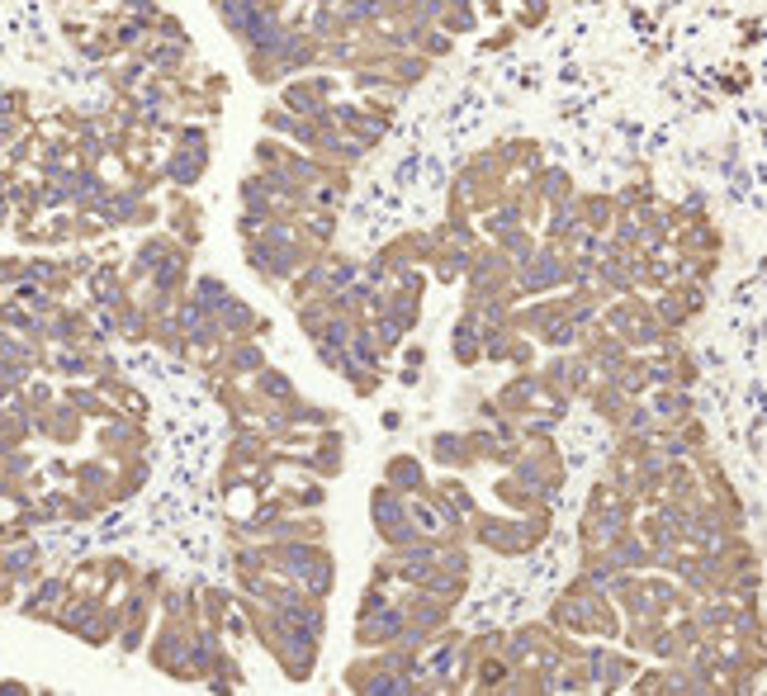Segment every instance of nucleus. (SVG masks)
Masks as SVG:
<instances>
[{
	"label": "nucleus",
	"mask_w": 767,
	"mask_h": 696,
	"mask_svg": "<svg viewBox=\"0 0 767 696\" xmlns=\"http://www.w3.org/2000/svg\"><path fill=\"white\" fill-rule=\"evenodd\" d=\"M427 270H436V280L455 285L460 275H469V251H460V247H441V251H436V256L427 261Z\"/></svg>",
	"instance_id": "obj_24"
},
{
	"label": "nucleus",
	"mask_w": 767,
	"mask_h": 696,
	"mask_svg": "<svg viewBox=\"0 0 767 696\" xmlns=\"http://www.w3.org/2000/svg\"><path fill=\"white\" fill-rule=\"evenodd\" d=\"M157 171L171 190H195L204 171H209V152H195V147H171L157 157Z\"/></svg>",
	"instance_id": "obj_13"
},
{
	"label": "nucleus",
	"mask_w": 767,
	"mask_h": 696,
	"mask_svg": "<svg viewBox=\"0 0 767 696\" xmlns=\"http://www.w3.org/2000/svg\"><path fill=\"white\" fill-rule=\"evenodd\" d=\"M119 10H124V15H133V19H157L161 15L157 0H119Z\"/></svg>",
	"instance_id": "obj_36"
},
{
	"label": "nucleus",
	"mask_w": 767,
	"mask_h": 696,
	"mask_svg": "<svg viewBox=\"0 0 767 696\" xmlns=\"http://www.w3.org/2000/svg\"><path fill=\"white\" fill-rule=\"evenodd\" d=\"M0 578H10L19 588H34L43 578V545L34 536L15 540V545H0Z\"/></svg>",
	"instance_id": "obj_11"
},
{
	"label": "nucleus",
	"mask_w": 767,
	"mask_h": 696,
	"mask_svg": "<svg viewBox=\"0 0 767 696\" xmlns=\"http://www.w3.org/2000/svg\"><path fill=\"white\" fill-rule=\"evenodd\" d=\"M431 460L441 469H464V464H474V455H469V441L460 431H436L431 436Z\"/></svg>",
	"instance_id": "obj_20"
},
{
	"label": "nucleus",
	"mask_w": 767,
	"mask_h": 696,
	"mask_svg": "<svg viewBox=\"0 0 767 696\" xmlns=\"http://www.w3.org/2000/svg\"><path fill=\"white\" fill-rule=\"evenodd\" d=\"M0 696H29V687L15 678H0Z\"/></svg>",
	"instance_id": "obj_39"
},
{
	"label": "nucleus",
	"mask_w": 767,
	"mask_h": 696,
	"mask_svg": "<svg viewBox=\"0 0 767 696\" xmlns=\"http://www.w3.org/2000/svg\"><path fill=\"white\" fill-rule=\"evenodd\" d=\"M261 124H266V133H275V138H289L294 124H299V114H289L285 105H266L261 109Z\"/></svg>",
	"instance_id": "obj_32"
},
{
	"label": "nucleus",
	"mask_w": 767,
	"mask_h": 696,
	"mask_svg": "<svg viewBox=\"0 0 767 696\" xmlns=\"http://www.w3.org/2000/svg\"><path fill=\"white\" fill-rule=\"evenodd\" d=\"M337 90H341V81L332 72H304V76H289L285 86H280V105L304 119V114H318V109L337 105Z\"/></svg>",
	"instance_id": "obj_4"
},
{
	"label": "nucleus",
	"mask_w": 767,
	"mask_h": 696,
	"mask_svg": "<svg viewBox=\"0 0 767 696\" xmlns=\"http://www.w3.org/2000/svg\"><path fill=\"white\" fill-rule=\"evenodd\" d=\"M237 607V592L228 588H204L199 592V616H204V625H218L223 630V616Z\"/></svg>",
	"instance_id": "obj_25"
},
{
	"label": "nucleus",
	"mask_w": 767,
	"mask_h": 696,
	"mask_svg": "<svg viewBox=\"0 0 767 696\" xmlns=\"http://www.w3.org/2000/svg\"><path fill=\"white\" fill-rule=\"evenodd\" d=\"M261 540H327V521L322 512H280L261 531Z\"/></svg>",
	"instance_id": "obj_16"
},
{
	"label": "nucleus",
	"mask_w": 767,
	"mask_h": 696,
	"mask_svg": "<svg viewBox=\"0 0 767 696\" xmlns=\"http://www.w3.org/2000/svg\"><path fill=\"white\" fill-rule=\"evenodd\" d=\"M337 375L346 379V384H351V393H356V398H375V393L384 389V370H375V365H360L356 356L341 360Z\"/></svg>",
	"instance_id": "obj_21"
},
{
	"label": "nucleus",
	"mask_w": 767,
	"mask_h": 696,
	"mask_svg": "<svg viewBox=\"0 0 767 696\" xmlns=\"http://www.w3.org/2000/svg\"><path fill=\"white\" fill-rule=\"evenodd\" d=\"M62 398H67L72 408H81V417H86V422H105V417H114V412H119L105 393L95 389V379H86V384H81V379H76V384H67V389H62Z\"/></svg>",
	"instance_id": "obj_19"
},
{
	"label": "nucleus",
	"mask_w": 767,
	"mask_h": 696,
	"mask_svg": "<svg viewBox=\"0 0 767 696\" xmlns=\"http://www.w3.org/2000/svg\"><path fill=\"white\" fill-rule=\"evenodd\" d=\"M190 294H195V299H204L209 308H218L232 289H228V280H223V275H214V270H199L195 280H190Z\"/></svg>",
	"instance_id": "obj_29"
},
{
	"label": "nucleus",
	"mask_w": 767,
	"mask_h": 696,
	"mask_svg": "<svg viewBox=\"0 0 767 696\" xmlns=\"http://www.w3.org/2000/svg\"><path fill=\"white\" fill-rule=\"evenodd\" d=\"M275 493L285 498L289 512H322L327 507V479H318V474H304L299 483H275Z\"/></svg>",
	"instance_id": "obj_18"
},
{
	"label": "nucleus",
	"mask_w": 767,
	"mask_h": 696,
	"mask_svg": "<svg viewBox=\"0 0 767 696\" xmlns=\"http://www.w3.org/2000/svg\"><path fill=\"white\" fill-rule=\"evenodd\" d=\"M370 526H375V536L384 540V550H408V545H417V540L427 536L417 521H412V502L398 493V488H389V483L379 479L375 493H370Z\"/></svg>",
	"instance_id": "obj_2"
},
{
	"label": "nucleus",
	"mask_w": 767,
	"mask_h": 696,
	"mask_svg": "<svg viewBox=\"0 0 767 696\" xmlns=\"http://www.w3.org/2000/svg\"><path fill=\"white\" fill-rule=\"evenodd\" d=\"M403 607L389 602V607L370 611V616H356V649H384V644L403 640Z\"/></svg>",
	"instance_id": "obj_12"
},
{
	"label": "nucleus",
	"mask_w": 767,
	"mask_h": 696,
	"mask_svg": "<svg viewBox=\"0 0 767 696\" xmlns=\"http://www.w3.org/2000/svg\"><path fill=\"white\" fill-rule=\"evenodd\" d=\"M166 232L176 242H185L190 251L204 242V209L190 199V190H171L166 185Z\"/></svg>",
	"instance_id": "obj_8"
},
{
	"label": "nucleus",
	"mask_w": 767,
	"mask_h": 696,
	"mask_svg": "<svg viewBox=\"0 0 767 696\" xmlns=\"http://www.w3.org/2000/svg\"><path fill=\"white\" fill-rule=\"evenodd\" d=\"M67 597H72V573H43L34 588H29V597L19 602V616H24V621L53 625L57 607H62Z\"/></svg>",
	"instance_id": "obj_7"
},
{
	"label": "nucleus",
	"mask_w": 767,
	"mask_h": 696,
	"mask_svg": "<svg viewBox=\"0 0 767 696\" xmlns=\"http://www.w3.org/2000/svg\"><path fill=\"white\" fill-rule=\"evenodd\" d=\"M384 72H389L403 90H412L417 81H422V76L431 72V57H422V53H412V48H403V53H393L389 62H384Z\"/></svg>",
	"instance_id": "obj_22"
},
{
	"label": "nucleus",
	"mask_w": 767,
	"mask_h": 696,
	"mask_svg": "<svg viewBox=\"0 0 767 696\" xmlns=\"http://www.w3.org/2000/svg\"><path fill=\"white\" fill-rule=\"evenodd\" d=\"M436 29H446L450 38L469 34V29H474V5H469V0H446V10H441V24H436Z\"/></svg>",
	"instance_id": "obj_30"
},
{
	"label": "nucleus",
	"mask_w": 767,
	"mask_h": 696,
	"mask_svg": "<svg viewBox=\"0 0 767 696\" xmlns=\"http://www.w3.org/2000/svg\"><path fill=\"white\" fill-rule=\"evenodd\" d=\"M379 479L389 483V488H398L403 498H422L431 488V479H427V464L417 460V455H389L384 460V474Z\"/></svg>",
	"instance_id": "obj_15"
},
{
	"label": "nucleus",
	"mask_w": 767,
	"mask_h": 696,
	"mask_svg": "<svg viewBox=\"0 0 767 696\" xmlns=\"http://www.w3.org/2000/svg\"><path fill=\"white\" fill-rule=\"evenodd\" d=\"M62 398V393L48 384V379H38V375H29V384H24V403H29V412H48Z\"/></svg>",
	"instance_id": "obj_31"
},
{
	"label": "nucleus",
	"mask_w": 767,
	"mask_h": 696,
	"mask_svg": "<svg viewBox=\"0 0 767 696\" xmlns=\"http://www.w3.org/2000/svg\"><path fill=\"white\" fill-rule=\"evenodd\" d=\"M152 38H161V43H185V48H190V34H185V24H180L176 15H166V10H161L157 24H152Z\"/></svg>",
	"instance_id": "obj_33"
},
{
	"label": "nucleus",
	"mask_w": 767,
	"mask_h": 696,
	"mask_svg": "<svg viewBox=\"0 0 767 696\" xmlns=\"http://www.w3.org/2000/svg\"><path fill=\"white\" fill-rule=\"evenodd\" d=\"M332 114H337L341 133H346L351 143H360L365 152H375V147L384 143V133L393 128V124H384V119H375V114L360 105V100H337V105H332Z\"/></svg>",
	"instance_id": "obj_9"
},
{
	"label": "nucleus",
	"mask_w": 767,
	"mask_h": 696,
	"mask_svg": "<svg viewBox=\"0 0 767 696\" xmlns=\"http://www.w3.org/2000/svg\"><path fill=\"white\" fill-rule=\"evenodd\" d=\"M29 280V256H0V285L15 289Z\"/></svg>",
	"instance_id": "obj_34"
},
{
	"label": "nucleus",
	"mask_w": 767,
	"mask_h": 696,
	"mask_svg": "<svg viewBox=\"0 0 767 696\" xmlns=\"http://www.w3.org/2000/svg\"><path fill=\"white\" fill-rule=\"evenodd\" d=\"M403 365L408 370H422L427 365V346H403Z\"/></svg>",
	"instance_id": "obj_38"
},
{
	"label": "nucleus",
	"mask_w": 767,
	"mask_h": 696,
	"mask_svg": "<svg viewBox=\"0 0 767 696\" xmlns=\"http://www.w3.org/2000/svg\"><path fill=\"white\" fill-rule=\"evenodd\" d=\"M251 389H256V398L266 403V408H289L294 398H299V384L285 375V370H275V365H261L256 375H251Z\"/></svg>",
	"instance_id": "obj_17"
},
{
	"label": "nucleus",
	"mask_w": 767,
	"mask_h": 696,
	"mask_svg": "<svg viewBox=\"0 0 767 696\" xmlns=\"http://www.w3.org/2000/svg\"><path fill=\"white\" fill-rule=\"evenodd\" d=\"M393 602L403 607V621H408L412 630H422L427 640H436V635L446 630V625H450V611H455L450 602H441L436 592H427V588H408V583H403V592H398Z\"/></svg>",
	"instance_id": "obj_5"
},
{
	"label": "nucleus",
	"mask_w": 767,
	"mask_h": 696,
	"mask_svg": "<svg viewBox=\"0 0 767 696\" xmlns=\"http://www.w3.org/2000/svg\"><path fill=\"white\" fill-rule=\"evenodd\" d=\"M34 431L43 441H53V446H76V441L86 436V417H81V408H72L67 398H57L48 412H34Z\"/></svg>",
	"instance_id": "obj_10"
},
{
	"label": "nucleus",
	"mask_w": 767,
	"mask_h": 696,
	"mask_svg": "<svg viewBox=\"0 0 767 696\" xmlns=\"http://www.w3.org/2000/svg\"><path fill=\"white\" fill-rule=\"evenodd\" d=\"M341 19L351 34H370V29H379V0H346Z\"/></svg>",
	"instance_id": "obj_26"
},
{
	"label": "nucleus",
	"mask_w": 767,
	"mask_h": 696,
	"mask_svg": "<svg viewBox=\"0 0 767 696\" xmlns=\"http://www.w3.org/2000/svg\"><path fill=\"white\" fill-rule=\"evenodd\" d=\"M483 351H479V337H464V332H455V360L460 365H474Z\"/></svg>",
	"instance_id": "obj_35"
},
{
	"label": "nucleus",
	"mask_w": 767,
	"mask_h": 696,
	"mask_svg": "<svg viewBox=\"0 0 767 696\" xmlns=\"http://www.w3.org/2000/svg\"><path fill=\"white\" fill-rule=\"evenodd\" d=\"M299 469L304 474H318V479H341L346 474V431L341 427H322L313 436V446L299 450Z\"/></svg>",
	"instance_id": "obj_6"
},
{
	"label": "nucleus",
	"mask_w": 767,
	"mask_h": 696,
	"mask_svg": "<svg viewBox=\"0 0 767 696\" xmlns=\"http://www.w3.org/2000/svg\"><path fill=\"white\" fill-rule=\"evenodd\" d=\"M43 474H48V479H62V483H72L76 464H67V460H48V464H43Z\"/></svg>",
	"instance_id": "obj_37"
},
{
	"label": "nucleus",
	"mask_w": 767,
	"mask_h": 696,
	"mask_svg": "<svg viewBox=\"0 0 767 696\" xmlns=\"http://www.w3.org/2000/svg\"><path fill=\"white\" fill-rule=\"evenodd\" d=\"M214 318L228 337H270V318H261V313H256L247 299H237V294H228V299L214 308Z\"/></svg>",
	"instance_id": "obj_14"
},
{
	"label": "nucleus",
	"mask_w": 767,
	"mask_h": 696,
	"mask_svg": "<svg viewBox=\"0 0 767 696\" xmlns=\"http://www.w3.org/2000/svg\"><path fill=\"white\" fill-rule=\"evenodd\" d=\"M289 138H275V133H266V138H256V147H251V166L256 171H270V166H285L289 157Z\"/></svg>",
	"instance_id": "obj_28"
},
{
	"label": "nucleus",
	"mask_w": 767,
	"mask_h": 696,
	"mask_svg": "<svg viewBox=\"0 0 767 696\" xmlns=\"http://www.w3.org/2000/svg\"><path fill=\"white\" fill-rule=\"evenodd\" d=\"M190 644H195V625L180 621V616H161V621L152 625V640H147V659H152V668L166 673V678L195 682V673H190Z\"/></svg>",
	"instance_id": "obj_3"
},
{
	"label": "nucleus",
	"mask_w": 767,
	"mask_h": 696,
	"mask_svg": "<svg viewBox=\"0 0 767 696\" xmlns=\"http://www.w3.org/2000/svg\"><path fill=\"white\" fill-rule=\"evenodd\" d=\"M294 322H299V332L308 341H322L327 322H332V308H327V299H304V304H294Z\"/></svg>",
	"instance_id": "obj_23"
},
{
	"label": "nucleus",
	"mask_w": 767,
	"mask_h": 696,
	"mask_svg": "<svg viewBox=\"0 0 767 696\" xmlns=\"http://www.w3.org/2000/svg\"><path fill=\"white\" fill-rule=\"evenodd\" d=\"M379 422H384V431H398V427H403V412H398V408H389L384 417H379Z\"/></svg>",
	"instance_id": "obj_40"
},
{
	"label": "nucleus",
	"mask_w": 767,
	"mask_h": 696,
	"mask_svg": "<svg viewBox=\"0 0 767 696\" xmlns=\"http://www.w3.org/2000/svg\"><path fill=\"white\" fill-rule=\"evenodd\" d=\"M351 356L360 360V365H375V370H384V346H379V337H375V327L370 322H360L356 327V337H351Z\"/></svg>",
	"instance_id": "obj_27"
},
{
	"label": "nucleus",
	"mask_w": 767,
	"mask_h": 696,
	"mask_svg": "<svg viewBox=\"0 0 767 696\" xmlns=\"http://www.w3.org/2000/svg\"><path fill=\"white\" fill-rule=\"evenodd\" d=\"M270 569L308 588L313 597H332L337 592V554L327 550V540H266Z\"/></svg>",
	"instance_id": "obj_1"
}]
</instances>
